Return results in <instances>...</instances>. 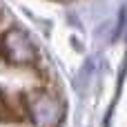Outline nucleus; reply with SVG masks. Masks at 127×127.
Listing matches in <instances>:
<instances>
[{
	"label": "nucleus",
	"instance_id": "obj_1",
	"mask_svg": "<svg viewBox=\"0 0 127 127\" xmlns=\"http://www.w3.org/2000/svg\"><path fill=\"white\" fill-rule=\"evenodd\" d=\"M0 49L4 54V58L13 65H31L38 56L33 42L29 40V36L20 29H9L2 33L0 38Z\"/></svg>",
	"mask_w": 127,
	"mask_h": 127
},
{
	"label": "nucleus",
	"instance_id": "obj_2",
	"mask_svg": "<svg viewBox=\"0 0 127 127\" xmlns=\"http://www.w3.org/2000/svg\"><path fill=\"white\" fill-rule=\"evenodd\" d=\"M29 118L38 127H54L63 118V105L51 94H38L29 100Z\"/></svg>",
	"mask_w": 127,
	"mask_h": 127
},
{
	"label": "nucleus",
	"instance_id": "obj_3",
	"mask_svg": "<svg viewBox=\"0 0 127 127\" xmlns=\"http://www.w3.org/2000/svg\"><path fill=\"white\" fill-rule=\"evenodd\" d=\"M18 118V112L13 109L11 100L0 92V121H16Z\"/></svg>",
	"mask_w": 127,
	"mask_h": 127
},
{
	"label": "nucleus",
	"instance_id": "obj_4",
	"mask_svg": "<svg viewBox=\"0 0 127 127\" xmlns=\"http://www.w3.org/2000/svg\"><path fill=\"white\" fill-rule=\"evenodd\" d=\"M125 31H127V7L121 13V25H118V33H125Z\"/></svg>",
	"mask_w": 127,
	"mask_h": 127
}]
</instances>
